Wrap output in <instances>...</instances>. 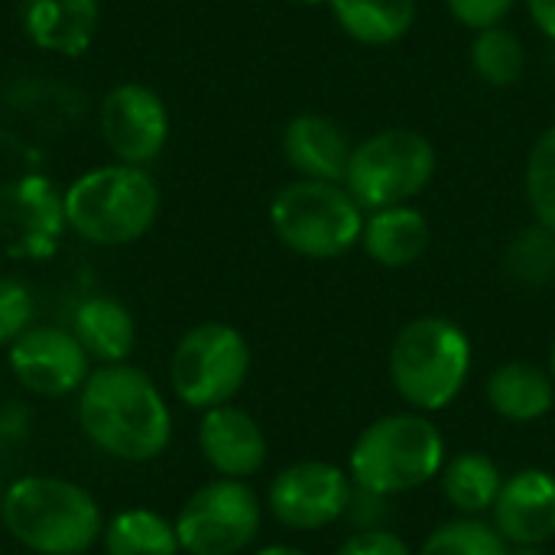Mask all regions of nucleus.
I'll list each match as a JSON object with an SVG mask.
<instances>
[{"mask_svg": "<svg viewBox=\"0 0 555 555\" xmlns=\"http://www.w3.org/2000/svg\"><path fill=\"white\" fill-rule=\"evenodd\" d=\"M527 10H530V20L533 26L555 42V0H527Z\"/></svg>", "mask_w": 555, "mask_h": 555, "instance_id": "obj_31", "label": "nucleus"}, {"mask_svg": "<svg viewBox=\"0 0 555 555\" xmlns=\"http://www.w3.org/2000/svg\"><path fill=\"white\" fill-rule=\"evenodd\" d=\"M250 345L228 322L192 325L172 348L169 387L189 410H215L231 403L250 374Z\"/></svg>", "mask_w": 555, "mask_h": 555, "instance_id": "obj_8", "label": "nucleus"}, {"mask_svg": "<svg viewBox=\"0 0 555 555\" xmlns=\"http://www.w3.org/2000/svg\"><path fill=\"white\" fill-rule=\"evenodd\" d=\"M446 3H449V13L462 26L478 33V29H488V26H501L517 0H446Z\"/></svg>", "mask_w": 555, "mask_h": 555, "instance_id": "obj_29", "label": "nucleus"}, {"mask_svg": "<svg viewBox=\"0 0 555 555\" xmlns=\"http://www.w3.org/2000/svg\"><path fill=\"white\" fill-rule=\"evenodd\" d=\"M328 10L361 46H393L416 23V0H328Z\"/></svg>", "mask_w": 555, "mask_h": 555, "instance_id": "obj_21", "label": "nucleus"}, {"mask_svg": "<svg viewBox=\"0 0 555 555\" xmlns=\"http://www.w3.org/2000/svg\"><path fill=\"white\" fill-rule=\"evenodd\" d=\"M485 393L491 410L511 423H537L550 416V410L555 406V384L550 371L527 361H511L494 367Z\"/></svg>", "mask_w": 555, "mask_h": 555, "instance_id": "obj_20", "label": "nucleus"}, {"mask_svg": "<svg viewBox=\"0 0 555 555\" xmlns=\"http://www.w3.org/2000/svg\"><path fill=\"white\" fill-rule=\"evenodd\" d=\"M62 205L68 231L85 244L127 247L153 231L163 192L146 166L114 159L72 179L62 192Z\"/></svg>", "mask_w": 555, "mask_h": 555, "instance_id": "obj_3", "label": "nucleus"}, {"mask_svg": "<svg viewBox=\"0 0 555 555\" xmlns=\"http://www.w3.org/2000/svg\"><path fill=\"white\" fill-rule=\"evenodd\" d=\"M254 555H309L306 550H296V546H286V543H273V546H263Z\"/></svg>", "mask_w": 555, "mask_h": 555, "instance_id": "obj_32", "label": "nucleus"}, {"mask_svg": "<svg viewBox=\"0 0 555 555\" xmlns=\"http://www.w3.org/2000/svg\"><path fill=\"white\" fill-rule=\"evenodd\" d=\"M416 555H511L507 540L481 517H459L436 527Z\"/></svg>", "mask_w": 555, "mask_h": 555, "instance_id": "obj_26", "label": "nucleus"}, {"mask_svg": "<svg viewBox=\"0 0 555 555\" xmlns=\"http://www.w3.org/2000/svg\"><path fill=\"white\" fill-rule=\"evenodd\" d=\"M335 555H413V553H410V546H406L397 533H387V530H364V533H354L351 540H345Z\"/></svg>", "mask_w": 555, "mask_h": 555, "instance_id": "obj_30", "label": "nucleus"}, {"mask_svg": "<svg viewBox=\"0 0 555 555\" xmlns=\"http://www.w3.org/2000/svg\"><path fill=\"white\" fill-rule=\"evenodd\" d=\"M293 3H299V7H319V3H328V0H293Z\"/></svg>", "mask_w": 555, "mask_h": 555, "instance_id": "obj_33", "label": "nucleus"}, {"mask_svg": "<svg viewBox=\"0 0 555 555\" xmlns=\"http://www.w3.org/2000/svg\"><path fill=\"white\" fill-rule=\"evenodd\" d=\"M439 485H442L446 501L462 517H481V514H491V507L504 488V475L491 455L459 452L455 459H446V465L439 472Z\"/></svg>", "mask_w": 555, "mask_h": 555, "instance_id": "obj_22", "label": "nucleus"}, {"mask_svg": "<svg viewBox=\"0 0 555 555\" xmlns=\"http://www.w3.org/2000/svg\"><path fill=\"white\" fill-rule=\"evenodd\" d=\"M7 367L13 380L33 397L59 400L81 390L91 374V358L72 328L29 325L7 348Z\"/></svg>", "mask_w": 555, "mask_h": 555, "instance_id": "obj_12", "label": "nucleus"}, {"mask_svg": "<svg viewBox=\"0 0 555 555\" xmlns=\"http://www.w3.org/2000/svg\"><path fill=\"white\" fill-rule=\"evenodd\" d=\"M104 555H179L176 524L150 507L117 511L101 533Z\"/></svg>", "mask_w": 555, "mask_h": 555, "instance_id": "obj_23", "label": "nucleus"}, {"mask_svg": "<svg viewBox=\"0 0 555 555\" xmlns=\"http://www.w3.org/2000/svg\"><path fill=\"white\" fill-rule=\"evenodd\" d=\"M494 530L517 550H540L555 537V478L543 468H524L504 478L491 507Z\"/></svg>", "mask_w": 555, "mask_h": 555, "instance_id": "obj_14", "label": "nucleus"}, {"mask_svg": "<svg viewBox=\"0 0 555 555\" xmlns=\"http://www.w3.org/2000/svg\"><path fill=\"white\" fill-rule=\"evenodd\" d=\"M75 420L81 436L107 459L156 462L172 442V413L163 390L130 361L98 364L78 390Z\"/></svg>", "mask_w": 555, "mask_h": 555, "instance_id": "obj_1", "label": "nucleus"}, {"mask_svg": "<svg viewBox=\"0 0 555 555\" xmlns=\"http://www.w3.org/2000/svg\"><path fill=\"white\" fill-rule=\"evenodd\" d=\"M390 384L416 413H439L459 400L472 374V341L446 315L406 322L390 345Z\"/></svg>", "mask_w": 555, "mask_h": 555, "instance_id": "obj_5", "label": "nucleus"}, {"mask_svg": "<svg viewBox=\"0 0 555 555\" xmlns=\"http://www.w3.org/2000/svg\"><path fill=\"white\" fill-rule=\"evenodd\" d=\"M504 273L530 289L550 286L555 280V234L540 221L514 234L504 247Z\"/></svg>", "mask_w": 555, "mask_h": 555, "instance_id": "obj_25", "label": "nucleus"}, {"mask_svg": "<svg viewBox=\"0 0 555 555\" xmlns=\"http://www.w3.org/2000/svg\"><path fill=\"white\" fill-rule=\"evenodd\" d=\"M0 524L33 555H88L107 520L88 488L59 475H23L3 491Z\"/></svg>", "mask_w": 555, "mask_h": 555, "instance_id": "obj_2", "label": "nucleus"}, {"mask_svg": "<svg viewBox=\"0 0 555 555\" xmlns=\"http://www.w3.org/2000/svg\"><path fill=\"white\" fill-rule=\"evenodd\" d=\"M36 315V299L29 283L20 276H0V348H10Z\"/></svg>", "mask_w": 555, "mask_h": 555, "instance_id": "obj_28", "label": "nucleus"}, {"mask_svg": "<svg viewBox=\"0 0 555 555\" xmlns=\"http://www.w3.org/2000/svg\"><path fill=\"white\" fill-rule=\"evenodd\" d=\"M172 524L185 555H241L260 533L263 507L247 481L215 478L192 491Z\"/></svg>", "mask_w": 555, "mask_h": 555, "instance_id": "obj_9", "label": "nucleus"}, {"mask_svg": "<svg viewBox=\"0 0 555 555\" xmlns=\"http://www.w3.org/2000/svg\"><path fill=\"white\" fill-rule=\"evenodd\" d=\"M68 231L62 192L46 176H20L0 185V234L10 254L26 260H46L55 254Z\"/></svg>", "mask_w": 555, "mask_h": 555, "instance_id": "obj_13", "label": "nucleus"}, {"mask_svg": "<svg viewBox=\"0 0 555 555\" xmlns=\"http://www.w3.org/2000/svg\"><path fill=\"white\" fill-rule=\"evenodd\" d=\"M527 198L537 221L555 234V124L537 137L527 156Z\"/></svg>", "mask_w": 555, "mask_h": 555, "instance_id": "obj_27", "label": "nucleus"}, {"mask_svg": "<svg viewBox=\"0 0 555 555\" xmlns=\"http://www.w3.org/2000/svg\"><path fill=\"white\" fill-rule=\"evenodd\" d=\"M550 377H553V384H555V341H553V351H550Z\"/></svg>", "mask_w": 555, "mask_h": 555, "instance_id": "obj_34", "label": "nucleus"}, {"mask_svg": "<svg viewBox=\"0 0 555 555\" xmlns=\"http://www.w3.org/2000/svg\"><path fill=\"white\" fill-rule=\"evenodd\" d=\"M475 75L491 88H514L527 72V49L507 26L478 29L468 49Z\"/></svg>", "mask_w": 555, "mask_h": 555, "instance_id": "obj_24", "label": "nucleus"}, {"mask_svg": "<svg viewBox=\"0 0 555 555\" xmlns=\"http://www.w3.org/2000/svg\"><path fill=\"white\" fill-rule=\"evenodd\" d=\"M276 241L306 260H338L361 244L364 208L341 182L296 179L270 202Z\"/></svg>", "mask_w": 555, "mask_h": 555, "instance_id": "obj_6", "label": "nucleus"}, {"mask_svg": "<svg viewBox=\"0 0 555 555\" xmlns=\"http://www.w3.org/2000/svg\"><path fill=\"white\" fill-rule=\"evenodd\" d=\"M351 153L354 143L348 130L325 114H296L283 127V156L299 179L345 185Z\"/></svg>", "mask_w": 555, "mask_h": 555, "instance_id": "obj_16", "label": "nucleus"}, {"mask_svg": "<svg viewBox=\"0 0 555 555\" xmlns=\"http://www.w3.org/2000/svg\"><path fill=\"white\" fill-rule=\"evenodd\" d=\"M198 449L218 478L247 481L267 465V436L260 423L234 403L202 413Z\"/></svg>", "mask_w": 555, "mask_h": 555, "instance_id": "obj_15", "label": "nucleus"}, {"mask_svg": "<svg viewBox=\"0 0 555 555\" xmlns=\"http://www.w3.org/2000/svg\"><path fill=\"white\" fill-rule=\"evenodd\" d=\"M354 481L332 462H293L286 465L267 491L270 514L289 530H322L348 514Z\"/></svg>", "mask_w": 555, "mask_h": 555, "instance_id": "obj_11", "label": "nucleus"}, {"mask_svg": "<svg viewBox=\"0 0 555 555\" xmlns=\"http://www.w3.org/2000/svg\"><path fill=\"white\" fill-rule=\"evenodd\" d=\"M446 439L426 413H393L374 420L351 446L348 475L374 498H393L439 478Z\"/></svg>", "mask_w": 555, "mask_h": 555, "instance_id": "obj_4", "label": "nucleus"}, {"mask_svg": "<svg viewBox=\"0 0 555 555\" xmlns=\"http://www.w3.org/2000/svg\"><path fill=\"white\" fill-rule=\"evenodd\" d=\"M3 491H7V485H3V478H0V504H3Z\"/></svg>", "mask_w": 555, "mask_h": 555, "instance_id": "obj_35", "label": "nucleus"}, {"mask_svg": "<svg viewBox=\"0 0 555 555\" xmlns=\"http://www.w3.org/2000/svg\"><path fill=\"white\" fill-rule=\"evenodd\" d=\"M436 176V146L413 127H387L351 153L345 189L364 211L410 205Z\"/></svg>", "mask_w": 555, "mask_h": 555, "instance_id": "obj_7", "label": "nucleus"}, {"mask_svg": "<svg viewBox=\"0 0 555 555\" xmlns=\"http://www.w3.org/2000/svg\"><path fill=\"white\" fill-rule=\"evenodd\" d=\"M429 218L413 208V205H390L364 215V231H361V247L364 254L387 267V270H403L413 267L426 250H429Z\"/></svg>", "mask_w": 555, "mask_h": 555, "instance_id": "obj_18", "label": "nucleus"}, {"mask_svg": "<svg viewBox=\"0 0 555 555\" xmlns=\"http://www.w3.org/2000/svg\"><path fill=\"white\" fill-rule=\"evenodd\" d=\"M98 130L117 163L150 166L169 143V107L150 85L120 81L101 98Z\"/></svg>", "mask_w": 555, "mask_h": 555, "instance_id": "obj_10", "label": "nucleus"}, {"mask_svg": "<svg viewBox=\"0 0 555 555\" xmlns=\"http://www.w3.org/2000/svg\"><path fill=\"white\" fill-rule=\"evenodd\" d=\"M98 26V0H23V33L42 52L78 59L91 49Z\"/></svg>", "mask_w": 555, "mask_h": 555, "instance_id": "obj_17", "label": "nucleus"}, {"mask_svg": "<svg viewBox=\"0 0 555 555\" xmlns=\"http://www.w3.org/2000/svg\"><path fill=\"white\" fill-rule=\"evenodd\" d=\"M72 332L98 364H120L137 345L133 312L117 296H88L72 312Z\"/></svg>", "mask_w": 555, "mask_h": 555, "instance_id": "obj_19", "label": "nucleus"}]
</instances>
